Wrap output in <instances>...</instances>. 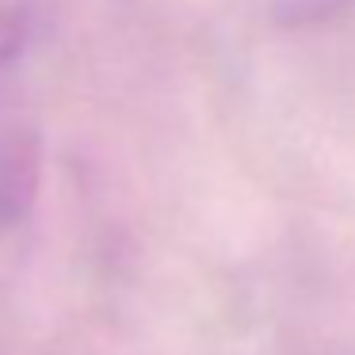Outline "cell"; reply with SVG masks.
Here are the masks:
<instances>
[{
  "instance_id": "1",
  "label": "cell",
  "mask_w": 355,
  "mask_h": 355,
  "mask_svg": "<svg viewBox=\"0 0 355 355\" xmlns=\"http://www.w3.org/2000/svg\"><path fill=\"white\" fill-rule=\"evenodd\" d=\"M42 149L39 134L16 115L0 107V230L24 222L39 195Z\"/></svg>"
},
{
  "instance_id": "2",
  "label": "cell",
  "mask_w": 355,
  "mask_h": 355,
  "mask_svg": "<svg viewBox=\"0 0 355 355\" xmlns=\"http://www.w3.org/2000/svg\"><path fill=\"white\" fill-rule=\"evenodd\" d=\"M31 35V8L24 0H0V69L19 58Z\"/></svg>"
}]
</instances>
